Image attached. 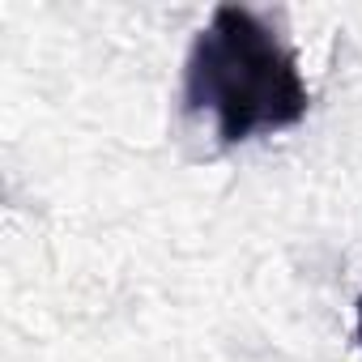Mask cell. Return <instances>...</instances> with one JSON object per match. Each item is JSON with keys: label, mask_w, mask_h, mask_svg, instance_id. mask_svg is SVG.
<instances>
[{"label": "cell", "mask_w": 362, "mask_h": 362, "mask_svg": "<svg viewBox=\"0 0 362 362\" xmlns=\"http://www.w3.org/2000/svg\"><path fill=\"white\" fill-rule=\"evenodd\" d=\"M184 107L209 111L222 145L303 124L311 94L294 52L252 9L222 5L184 64Z\"/></svg>", "instance_id": "cell-1"}, {"label": "cell", "mask_w": 362, "mask_h": 362, "mask_svg": "<svg viewBox=\"0 0 362 362\" xmlns=\"http://www.w3.org/2000/svg\"><path fill=\"white\" fill-rule=\"evenodd\" d=\"M358 341H362V298H358Z\"/></svg>", "instance_id": "cell-2"}]
</instances>
